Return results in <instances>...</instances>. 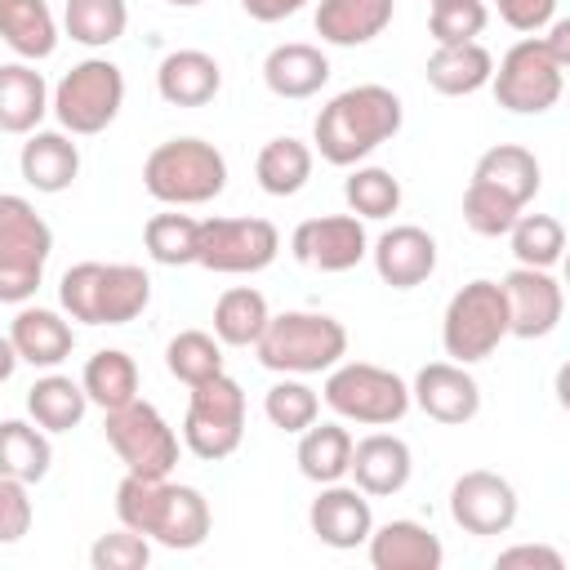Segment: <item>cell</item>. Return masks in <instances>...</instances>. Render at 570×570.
Masks as SVG:
<instances>
[{"mask_svg":"<svg viewBox=\"0 0 570 570\" xmlns=\"http://www.w3.org/2000/svg\"><path fill=\"white\" fill-rule=\"evenodd\" d=\"M405 125V107L387 85H352L334 94L312 120V151L325 165L352 169L392 142Z\"/></svg>","mask_w":570,"mask_h":570,"instance_id":"6da1fadb","label":"cell"},{"mask_svg":"<svg viewBox=\"0 0 570 570\" xmlns=\"http://www.w3.org/2000/svg\"><path fill=\"white\" fill-rule=\"evenodd\" d=\"M116 521L174 552L200 548L214 530L209 499L196 485L169 476H138V472H125L116 485Z\"/></svg>","mask_w":570,"mask_h":570,"instance_id":"7a4b0ae2","label":"cell"},{"mask_svg":"<svg viewBox=\"0 0 570 570\" xmlns=\"http://www.w3.org/2000/svg\"><path fill=\"white\" fill-rule=\"evenodd\" d=\"M151 303V276L138 263H71L58 281V307L80 325H129Z\"/></svg>","mask_w":570,"mask_h":570,"instance_id":"3957f363","label":"cell"},{"mask_svg":"<svg viewBox=\"0 0 570 570\" xmlns=\"http://www.w3.org/2000/svg\"><path fill=\"white\" fill-rule=\"evenodd\" d=\"M254 356L272 374H298V379L325 374L347 356V330L330 312H303V307L276 312L267 316Z\"/></svg>","mask_w":570,"mask_h":570,"instance_id":"277c9868","label":"cell"},{"mask_svg":"<svg viewBox=\"0 0 570 570\" xmlns=\"http://www.w3.org/2000/svg\"><path fill=\"white\" fill-rule=\"evenodd\" d=\"M142 187L151 200H160L169 209L209 205L227 187V156L196 134L165 138L142 160Z\"/></svg>","mask_w":570,"mask_h":570,"instance_id":"5b68a950","label":"cell"},{"mask_svg":"<svg viewBox=\"0 0 570 570\" xmlns=\"http://www.w3.org/2000/svg\"><path fill=\"white\" fill-rule=\"evenodd\" d=\"M53 254V227L18 191H0V303H31L45 263Z\"/></svg>","mask_w":570,"mask_h":570,"instance_id":"8992f818","label":"cell"},{"mask_svg":"<svg viewBox=\"0 0 570 570\" xmlns=\"http://www.w3.org/2000/svg\"><path fill=\"white\" fill-rule=\"evenodd\" d=\"M321 401L343 419L361 428H392L410 414V383L374 361H338L325 370Z\"/></svg>","mask_w":570,"mask_h":570,"instance_id":"52a82bcc","label":"cell"},{"mask_svg":"<svg viewBox=\"0 0 570 570\" xmlns=\"http://www.w3.org/2000/svg\"><path fill=\"white\" fill-rule=\"evenodd\" d=\"M125 107V71L111 58H80L62 80L49 89V111L58 129L71 138H94L102 134Z\"/></svg>","mask_w":570,"mask_h":570,"instance_id":"ba28073f","label":"cell"},{"mask_svg":"<svg viewBox=\"0 0 570 570\" xmlns=\"http://www.w3.org/2000/svg\"><path fill=\"white\" fill-rule=\"evenodd\" d=\"M503 338H508V298H503L499 281L476 276L450 294V303L441 312V347L450 361L476 365V361L494 356Z\"/></svg>","mask_w":570,"mask_h":570,"instance_id":"9c48e42d","label":"cell"},{"mask_svg":"<svg viewBox=\"0 0 570 570\" xmlns=\"http://www.w3.org/2000/svg\"><path fill=\"white\" fill-rule=\"evenodd\" d=\"M245 441V387L223 370L205 383L191 387L187 396V414H183V445L205 459H232Z\"/></svg>","mask_w":570,"mask_h":570,"instance_id":"30bf717a","label":"cell"},{"mask_svg":"<svg viewBox=\"0 0 570 570\" xmlns=\"http://www.w3.org/2000/svg\"><path fill=\"white\" fill-rule=\"evenodd\" d=\"M494 102L512 116H543L561 102L566 89V67L543 49L539 36H521L494 67L490 76Z\"/></svg>","mask_w":570,"mask_h":570,"instance_id":"8fae6325","label":"cell"},{"mask_svg":"<svg viewBox=\"0 0 570 570\" xmlns=\"http://www.w3.org/2000/svg\"><path fill=\"white\" fill-rule=\"evenodd\" d=\"M102 432H107V445L116 450V459L125 463V472L169 476L178 468V432L142 396L125 401L120 410H107L102 414Z\"/></svg>","mask_w":570,"mask_h":570,"instance_id":"7c38bea8","label":"cell"},{"mask_svg":"<svg viewBox=\"0 0 570 570\" xmlns=\"http://www.w3.org/2000/svg\"><path fill=\"white\" fill-rule=\"evenodd\" d=\"M281 254V232L272 218H200L196 263L218 276H254Z\"/></svg>","mask_w":570,"mask_h":570,"instance_id":"4fadbf2b","label":"cell"},{"mask_svg":"<svg viewBox=\"0 0 570 570\" xmlns=\"http://www.w3.org/2000/svg\"><path fill=\"white\" fill-rule=\"evenodd\" d=\"M289 254L325 276L352 272L356 263L370 258V236H365V218L356 214H321V218H303L289 232Z\"/></svg>","mask_w":570,"mask_h":570,"instance_id":"5bb4252c","label":"cell"},{"mask_svg":"<svg viewBox=\"0 0 570 570\" xmlns=\"http://www.w3.org/2000/svg\"><path fill=\"white\" fill-rule=\"evenodd\" d=\"M517 512H521V499L512 481L490 468H472L450 485V521L463 534H476V539L508 534L517 525Z\"/></svg>","mask_w":570,"mask_h":570,"instance_id":"9a60e30c","label":"cell"},{"mask_svg":"<svg viewBox=\"0 0 570 570\" xmlns=\"http://www.w3.org/2000/svg\"><path fill=\"white\" fill-rule=\"evenodd\" d=\"M508 298V334L512 338H548L566 316L561 281L543 267H512L503 281Z\"/></svg>","mask_w":570,"mask_h":570,"instance_id":"2e32d148","label":"cell"},{"mask_svg":"<svg viewBox=\"0 0 570 570\" xmlns=\"http://www.w3.org/2000/svg\"><path fill=\"white\" fill-rule=\"evenodd\" d=\"M410 405H419L432 423L463 428L481 414V383L459 361H428L410 383Z\"/></svg>","mask_w":570,"mask_h":570,"instance_id":"e0dca14e","label":"cell"},{"mask_svg":"<svg viewBox=\"0 0 570 570\" xmlns=\"http://www.w3.org/2000/svg\"><path fill=\"white\" fill-rule=\"evenodd\" d=\"M307 530L334 548V552H352V548H365L370 530H374V508H370V494H361L356 485H343V481H330L316 490V499L307 503Z\"/></svg>","mask_w":570,"mask_h":570,"instance_id":"ac0fdd59","label":"cell"},{"mask_svg":"<svg viewBox=\"0 0 570 570\" xmlns=\"http://www.w3.org/2000/svg\"><path fill=\"white\" fill-rule=\"evenodd\" d=\"M347 476L361 494L370 499H392L410 485L414 476V450L410 441H401L396 432H370L361 441H352V463Z\"/></svg>","mask_w":570,"mask_h":570,"instance_id":"d6986e66","label":"cell"},{"mask_svg":"<svg viewBox=\"0 0 570 570\" xmlns=\"http://www.w3.org/2000/svg\"><path fill=\"white\" fill-rule=\"evenodd\" d=\"M374 272L392 289H414L436 272V236L419 223H396L370 245Z\"/></svg>","mask_w":570,"mask_h":570,"instance_id":"ffe728a7","label":"cell"},{"mask_svg":"<svg viewBox=\"0 0 570 570\" xmlns=\"http://www.w3.org/2000/svg\"><path fill=\"white\" fill-rule=\"evenodd\" d=\"M9 343H13V352H18L22 365H31V370H58L71 356V347H76V330H71V316L67 312L22 303L18 316L9 321Z\"/></svg>","mask_w":570,"mask_h":570,"instance_id":"44dd1931","label":"cell"},{"mask_svg":"<svg viewBox=\"0 0 570 570\" xmlns=\"http://www.w3.org/2000/svg\"><path fill=\"white\" fill-rule=\"evenodd\" d=\"M18 174L31 191L58 196L80 178V147L67 129H31L18 151Z\"/></svg>","mask_w":570,"mask_h":570,"instance_id":"7402d4cb","label":"cell"},{"mask_svg":"<svg viewBox=\"0 0 570 570\" xmlns=\"http://www.w3.org/2000/svg\"><path fill=\"white\" fill-rule=\"evenodd\" d=\"M365 552H370L374 570H441V561H445L441 539L410 517H392V521L374 525L365 539Z\"/></svg>","mask_w":570,"mask_h":570,"instance_id":"603a6c76","label":"cell"},{"mask_svg":"<svg viewBox=\"0 0 570 570\" xmlns=\"http://www.w3.org/2000/svg\"><path fill=\"white\" fill-rule=\"evenodd\" d=\"M472 183L485 187V191H494V196L508 200L512 209H525V205L539 196V187H543V169H539V160H534L530 147H521V142H499V147L481 151V160H476V169H472Z\"/></svg>","mask_w":570,"mask_h":570,"instance_id":"cb8c5ba5","label":"cell"},{"mask_svg":"<svg viewBox=\"0 0 570 570\" xmlns=\"http://www.w3.org/2000/svg\"><path fill=\"white\" fill-rule=\"evenodd\" d=\"M223 89V67L205 49H174L156 67V94L169 107H205Z\"/></svg>","mask_w":570,"mask_h":570,"instance_id":"d4e9b609","label":"cell"},{"mask_svg":"<svg viewBox=\"0 0 570 570\" xmlns=\"http://www.w3.org/2000/svg\"><path fill=\"white\" fill-rule=\"evenodd\" d=\"M396 0H316V36L334 49H356L392 27Z\"/></svg>","mask_w":570,"mask_h":570,"instance_id":"484cf974","label":"cell"},{"mask_svg":"<svg viewBox=\"0 0 570 570\" xmlns=\"http://www.w3.org/2000/svg\"><path fill=\"white\" fill-rule=\"evenodd\" d=\"M325 80H330V58L307 40L276 45L263 58V85L285 102H303V98L321 94Z\"/></svg>","mask_w":570,"mask_h":570,"instance_id":"4316f807","label":"cell"},{"mask_svg":"<svg viewBox=\"0 0 570 570\" xmlns=\"http://www.w3.org/2000/svg\"><path fill=\"white\" fill-rule=\"evenodd\" d=\"M0 40L22 62H45L62 40V22L53 18L49 0H0Z\"/></svg>","mask_w":570,"mask_h":570,"instance_id":"83f0119b","label":"cell"},{"mask_svg":"<svg viewBox=\"0 0 570 570\" xmlns=\"http://www.w3.org/2000/svg\"><path fill=\"white\" fill-rule=\"evenodd\" d=\"M49 116V85L36 62H4L0 67V134L27 138Z\"/></svg>","mask_w":570,"mask_h":570,"instance_id":"f1b7e54d","label":"cell"},{"mask_svg":"<svg viewBox=\"0 0 570 570\" xmlns=\"http://www.w3.org/2000/svg\"><path fill=\"white\" fill-rule=\"evenodd\" d=\"M428 85L445 98H468L476 89L490 85L494 76V53L481 45V40H468V45H436L428 53V67H423Z\"/></svg>","mask_w":570,"mask_h":570,"instance_id":"f546056e","label":"cell"},{"mask_svg":"<svg viewBox=\"0 0 570 570\" xmlns=\"http://www.w3.org/2000/svg\"><path fill=\"white\" fill-rule=\"evenodd\" d=\"M312 165H316V151L312 142L294 138V134H281V138H267L254 156V178L267 196L285 200V196H298L312 178Z\"/></svg>","mask_w":570,"mask_h":570,"instance_id":"4dcf8cb0","label":"cell"},{"mask_svg":"<svg viewBox=\"0 0 570 570\" xmlns=\"http://www.w3.org/2000/svg\"><path fill=\"white\" fill-rule=\"evenodd\" d=\"M85 410H89V396H85L80 379H71V374L45 370V374L27 387V414H31V423L45 428L49 436L80 428Z\"/></svg>","mask_w":570,"mask_h":570,"instance_id":"1f68e13d","label":"cell"},{"mask_svg":"<svg viewBox=\"0 0 570 570\" xmlns=\"http://www.w3.org/2000/svg\"><path fill=\"white\" fill-rule=\"evenodd\" d=\"M53 468V445L49 432L36 428L31 419H0V476L36 485Z\"/></svg>","mask_w":570,"mask_h":570,"instance_id":"d6a6232c","label":"cell"},{"mask_svg":"<svg viewBox=\"0 0 570 570\" xmlns=\"http://www.w3.org/2000/svg\"><path fill=\"white\" fill-rule=\"evenodd\" d=\"M298 472L312 481V485H330V481H343L347 476V463H352V432L343 428V419L334 423H312L298 432Z\"/></svg>","mask_w":570,"mask_h":570,"instance_id":"836d02e7","label":"cell"},{"mask_svg":"<svg viewBox=\"0 0 570 570\" xmlns=\"http://www.w3.org/2000/svg\"><path fill=\"white\" fill-rule=\"evenodd\" d=\"M80 387H85L89 405H98L102 414L120 410L125 401L138 396V361L125 347H98L80 370Z\"/></svg>","mask_w":570,"mask_h":570,"instance_id":"e575fe53","label":"cell"},{"mask_svg":"<svg viewBox=\"0 0 570 570\" xmlns=\"http://www.w3.org/2000/svg\"><path fill=\"white\" fill-rule=\"evenodd\" d=\"M267 316H272V307L254 285H232L214 303V338L223 347H254Z\"/></svg>","mask_w":570,"mask_h":570,"instance_id":"d590c367","label":"cell"},{"mask_svg":"<svg viewBox=\"0 0 570 570\" xmlns=\"http://www.w3.org/2000/svg\"><path fill=\"white\" fill-rule=\"evenodd\" d=\"M129 4L125 0H67L62 4V36L85 49H107L125 36Z\"/></svg>","mask_w":570,"mask_h":570,"instance_id":"8d00e7d4","label":"cell"},{"mask_svg":"<svg viewBox=\"0 0 570 570\" xmlns=\"http://www.w3.org/2000/svg\"><path fill=\"white\" fill-rule=\"evenodd\" d=\"M508 245H512V258L517 267H543L552 272L566 254V227L557 214H517V223L508 227Z\"/></svg>","mask_w":570,"mask_h":570,"instance_id":"74e56055","label":"cell"},{"mask_svg":"<svg viewBox=\"0 0 570 570\" xmlns=\"http://www.w3.org/2000/svg\"><path fill=\"white\" fill-rule=\"evenodd\" d=\"M196 240H200V218H191V214L165 209V214H151L142 223V249L160 267H187V263H196Z\"/></svg>","mask_w":570,"mask_h":570,"instance_id":"f35d334b","label":"cell"},{"mask_svg":"<svg viewBox=\"0 0 570 570\" xmlns=\"http://www.w3.org/2000/svg\"><path fill=\"white\" fill-rule=\"evenodd\" d=\"M343 200L356 218H392L401 209V178L383 165H352L343 178Z\"/></svg>","mask_w":570,"mask_h":570,"instance_id":"ab89813d","label":"cell"},{"mask_svg":"<svg viewBox=\"0 0 570 570\" xmlns=\"http://www.w3.org/2000/svg\"><path fill=\"white\" fill-rule=\"evenodd\" d=\"M165 370L196 387L214 374H223V343L209 334V330H178L169 343H165Z\"/></svg>","mask_w":570,"mask_h":570,"instance_id":"60d3db41","label":"cell"},{"mask_svg":"<svg viewBox=\"0 0 570 570\" xmlns=\"http://www.w3.org/2000/svg\"><path fill=\"white\" fill-rule=\"evenodd\" d=\"M263 414H267L272 428L298 436L303 428H312L321 419V392L298 374H281L263 396Z\"/></svg>","mask_w":570,"mask_h":570,"instance_id":"b9f144b4","label":"cell"},{"mask_svg":"<svg viewBox=\"0 0 570 570\" xmlns=\"http://www.w3.org/2000/svg\"><path fill=\"white\" fill-rule=\"evenodd\" d=\"M485 22H490L485 0H441L428 13V36L436 45H468L485 31Z\"/></svg>","mask_w":570,"mask_h":570,"instance_id":"7bdbcfd3","label":"cell"},{"mask_svg":"<svg viewBox=\"0 0 570 570\" xmlns=\"http://www.w3.org/2000/svg\"><path fill=\"white\" fill-rule=\"evenodd\" d=\"M147 561H151V539H142L129 525H120L111 534H98L94 548H89L94 570H147Z\"/></svg>","mask_w":570,"mask_h":570,"instance_id":"ee69618b","label":"cell"},{"mask_svg":"<svg viewBox=\"0 0 570 570\" xmlns=\"http://www.w3.org/2000/svg\"><path fill=\"white\" fill-rule=\"evenodd\" d=\"M517 214L521 209H512L508 200H499L494 191H485V187H476V183H468V191H463V223L476 232V236H508V227L517 223Z\"/></svg>","mask_w":570,"mask_h":570,"instance_id":"f6af8a7d","label":"cell"},{"mask_svg":"<svg viewBox=\"0 0 570 570\" xmlns=\"http://www.w3.org/2000/svg\"><path fill=\"white\" fill-rule=\"evenodd\" d=\"M31 530V494L22 481L0 476V543H18Z\"/></svg>","mask_w":570,"mask_h":570,"instance_id":"bcb514c9","label":"cell"},{"mask_svg":"<svg viewBox=\"0 0 570 570\" xmlns=\"http://www.w3.org/2000/svg\"><path fill=\"white\" fill-rule=\"evenodd\" d=\"M494 9L521 36H534L557 18V0H494Z\"/></svg>","mask_w":570,"mask_h":570,"instance_id":"7dc6e473","label":"cell"},{"mask_svg":"<svg viewBox=\"0 0 570 570\" xmlns=\"http://www.w3.org/2000/svg\"><path fill=\"white\" fill-rule=\"evenodd\" d=\"M494 570H566V557L548 543H512L494 557Z\"/></svg>","mask_w":570,"mask_h":570,"instance_id":"c3c4849f","label":"cell"},{"mask_svg":"<svg viewBox=\"0 0 570 570\" xmlns=\"http://www.w3.org/2000/svg\"><path fill=\"white\" fill-rule=\"evenodd\" d=\"M307 0H240V9L254 18V22H285L303 9Z\"/></svg>","mask_w":570,"mask_h":570,"instance_id":"681fc988","label":"cell"},{"mask_svg":"<svg viewBox=\"0 0 570 570\" xmlns=\"http://www.w3.org/2000/svg\"><path fill=\"white\" fill-rule=\"evenodd\" d=\"M543 40V49L561 62V67H570V18H552L548 22V36H539Z\"/></svg>","mask_w":570,"mask_h":570,"instance_id":"f907efd6","label":"cell"},{"mask_svg":"<svg viewBox=\"0 0 570 570\" xmlns=\"http://www.w3.org/2000/svg\"><path fill=\"white\" fill-rule=\"evenodd\" d=\"M18 365H22V361H18V352H13V343H9V334H0V383H9Z\"/></svg>","mask_w":570,"mask_h":570,"instance_id":"816d5d0a","label":"cell"},{"mask_svg":"<svg viewBox=\"0 0 570 570\" xmlns=\"http://www.w3.org/2000/svg\"><path fill=\"white\" fill-rule=\"evenodd\" d=\"M165 4H174V9H196V4H205V0H165Z\"/></svg>","mask_w":570,"mask_h":570,"instance_id":"f5cc1de1","label":"cell"},{"mask_svg":"<svg viewBox=\"0 0 570 570\" xmlns=\"http://www.w3.org/2000/svg\"><path fill=\"white\" fill-rule=\"evenodd\" d=\"M432 4H441V0H432Z\"/></svg>","mask_w":570,"mask_h":570,"instance_id":"db71d44e","label":"cell"}]
</instances>
